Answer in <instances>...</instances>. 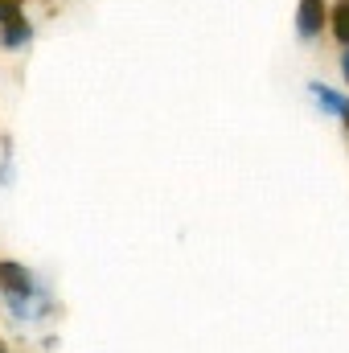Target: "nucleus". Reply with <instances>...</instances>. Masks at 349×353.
<instances>
[{"mask_svg":"<svg viewBox=\"0 0 349 353\" xmlns=\"http://www.w3.org/2000/svg\"><path fill=\"white\" fill-rule=\"evenodd\" d=\"M21 4H25V0H0V25L17 21V17H21Z\"/></svg>","mask_w":349,"mask_h":353,"instance_id":"6","label":"nucleus"},{"mask_svg":"<svg viewBox=\"0 0 349 353\" xmlns=\"http://www.w3.org/2000/svg\"><path fill=\"white\" fill-rule=\"evenodd\" d=\"M0 353H4V345H0Z\"/></svg>","mask_w":349,"mask_h":353,"instance_id":"8","label":"nucleus"},{"mask_svg":"<svg viewBox=\"0 0 349 353\" xmlns=\"http://www.w3.org/2000/svg\"><path fill=\"white\" fill-rule=\"evenodd\" d=\"M0 296L8 300V304H21V300H33V296H41V288H37V279H33V271L21 263H0Z\"/></svg>","mask_w":349,"mask_h":353,"instance_id":"1","label":"nucleus"},{"mask_svg":"<svg viewBox=\"0 0 349 353\" xmlns=\"http://www.w3.org/2000/svg\"><path fill=\"white\" fill-rule=\"evenodd\" d=\"M321 29H325V0H300V8H296V33L304 41H312V37H321Z\"/></svg>","mask_w":349,"mask_h":353,"instance_id":"2","label":"nucleus"},{"mask_svg":"<svg viewBox=\"0 0 349 353\" xmlns=\"http://www.w3.org/2000/svg\"><path fill=\"white\" fill-rule=\"evenodd\" d=\"M341 74H346V83H349V46H346V54H341Z\"/></svg>","mask_w":349,"mask_h":353,"instance_id":"7","label":"nucleus"},{"mask_svg":"<svg viewBox=\"0 0 349 353\" xmlns=\"http://www.w3.org/2000/svg\"><path fill=\"white\" fill-rule=\"evenodd\" d=\"M308 94L317 99V107H321L325 115H337V119L349 128V99L346 94H337V90L325 87V83H308Z\"/></svg>","mask_w":349,"mask_h":353,"instance_id":"3","label":"nucleus"},{"mask_svg":"<svg viewBox=\"0 0 349 353\" xmlns=\"http://www.w3.org/2000/svg\"><path fill=\"white\" fill-rule=\"evenodd\" d=\"M333 37L349 46V0H337V8H333Z\"/></svg>","mask_w":349,"mask_h":353,"instance_id":"5","label":"nucleus"},{"mask_svg":"<svg viewBox=\"0 0 349 353\" xmlns=\"http://www.w3.org/2000/svg\"><path fill=\"white\" fill-rule=\"evenodd\" d=\"M33 37V25L25 21V17H17V21H8V25H0V46H8V50H17V46H25Z\"/></svg>","mask_w":349,"mask_h":353,"instance_id":"4","label":"nucleus"}]
</instances>
